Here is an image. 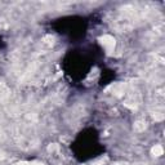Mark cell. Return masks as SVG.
I'll return each mask as SVG.
<instances>
[{"mask_svg":"<svg viewBox=\"0 0 165 165\" xmlns=\"http://www.w3.org/2000/svg\"><path fill=\"white\" fill-rule=\"evenodd\" d=\"M103 40H105L103 45L106 47V49L111 50V49L114 48V45H115V40H114L111 36H105V38H103Z\"/></svg>","mask_w":165,"mask_h":165,"instance_id":"6da1fadb","label":"cell"},{"mask_svg":"<svg viewBox=\"0 0 165 165\" xmlns=\"http://www.w3.org/2000/svg\"><path fill=\"white\" fill-rule=\"evenodd\" d=\"M152 152L155 153L156 156H160V155H162V147H160V146H155V147H153V150H152Z\"/></svg>","mask_w":165,"mask_h":165,"instance_id":"7a4b0ae2","label":"cell"}]
</instances>
